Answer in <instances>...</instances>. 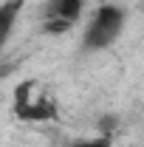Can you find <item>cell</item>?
Returning <instances> with one entry per match:
<instances>
[{"label": "cell", "instance_id": "obj_1", "mask_svg": "<svg viewBox=\"0 0 144 147\" xmlns=\"http://www.w3.org/2000/svg\"><path fill=\"white\" fill-rule=\"evenodd\" d=\"M122 28H124V11L119 6H102V9H96L93 20L85 28V45L93 51L108 48L119 40Z\"/></svg>", "mask_w": 144, "mask_h": 147}, {"label": "cell", "instance_id": "obj_2", "mask_svg": "<svg viewBox=\"0 0 144 147\" xmlns=\"http://www.w3.org/2000/svg\"><path fill=\"white\" fill-rule=\"evenodd\" d=\"M82 14V0H48L45 6V28L48 31H65Z\"/></svg>", "mask_w": 144, "mask_h": 147}, {"label": "cell", "instance_id": "obj_3", "mask_svg": "<svg viewBox=\"0 0 144 147\" xmlns=\"http://www.w3.org/2000/svg\"><path fill=\"white\" fill-rule=\"evenodd\" d=\"M20 6H23V0H6V6H3V14H0V23H3V34H9L11 31V26H14V17H17Z\"/></svg>", "mask_w": 144, "mask_h": 147}, {"label": "cell", "instance_id": "obj_4", "mask_svg": "<svg viewBox=\"0 0 144 147\" xmlns=\"http://www.w3.org/2000/svg\"><path fill=\"white\" fill-rule=\"evenodd\" d=\"M71 147H110L108 139H82V142H73Z\"/></svg>", "mask_w": 144, "mask_h": 147}]
</instances>
